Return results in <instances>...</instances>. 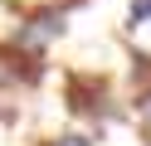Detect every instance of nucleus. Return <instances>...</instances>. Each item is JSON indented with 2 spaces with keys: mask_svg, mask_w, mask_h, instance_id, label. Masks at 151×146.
<instances>
[{
  "mask_svg": "<svg viewBox=\"0 0 151 146\" xmlns=\"http://www.w3.org/2000/svg\"><path fill=\"white\" fill-rule=\"evenodd\" d=\"M151 19V0H137V5H132V24H146Z\"/></svg>",
  "mask_w": 151,
  "mask_h": 146,
  "instance_id": "3",
  "label": "nucleus"
},
{
  "mask_svg": "<svg viewBox=\"0 0 151 146\" xmlns=\"http://www.w3.org/2000/svg\"><path fill=\"white\" fill-rule=\"evenodd\" d=\"M137 117H141V132H146V141H151V93L141 97V107H137Z\"/></svg>",
  "mask_w": 151,
  "mask_h": 146,
  "instance_id": "2",
  "label": "nucleus"
},
{
  "mask_svg": "<svg viewBox=\"0 0 151 146\" xmlns=\"http://www.w3.org/2000/svg\"><path fill=\"white\" fill-rule=\"evenodd\" d=\"M54 34H63V19H59V10H44V15H34L29 24L15 34V44L20 49H39V44H49Z\"/></svg>",
  "mask_w": 151,
  "mask_h": 146,
  "instance_id": "1",
  "label": "nucleus"
},
{
  "mask_svg": "<svg viewBox=\"0 0 151 146\" xmlns=\"http://www.w3.org/2000/svg\"><path fill=\"white\" fill-rule=\"evenodd\" d=\"M49 146H93L88 136H59V141H49Z\"/></svg>",
  "mask_w": 151,
  "mask_h": 146,
  "instance_id": "4",
  "label": "nucleus"
}]
</instances>
